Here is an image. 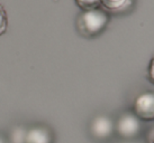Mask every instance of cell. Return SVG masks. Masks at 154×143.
Segmentation results:
<instances>
[{"label": "cell", "mask_w": 154, "mask_h": 143, "mask_svg": "<svg viewBox=\"0 0 154 143\" xmlns=\"http://www.w3.org/2000/svg\"><path fill=\"white\" fill-rule=\"evenodd\" d=\"M109 20V13L101 7L90 10H82L77 17L75 28L82 37L94 38L105 31Z\"/></svg>", "instance_id": "obj_1"}, {"label": "cell", "mask_w": 154, "mask_h": 143, "mask_svg": "<svg viewBox=\"0 0 154 143\" xmlns=\"http://www.w3.org/2000/svg\"><path fill=\"white\" fill-rule=\"evenodd\" d=\"M143 131V122L132 111L123 112L115 121V133L124 141L137 140Z\"/></svg>", "instance_id": "obj_2"}, {"label": "cell", "mask_w": 154, "mask_h": 143, "mask_svg": "<svg viewBox=\"0 0 154 143\" xmlns=\"http://www.w3.org/2000/svg\"><path fill=\"white\" fill-rule=\"evenodd\" d=\"M132 112L142 122L154 121V91L145 89L134 98Z\"/></svg>", "instance_id": "obj_3"}, {"label": "cell", "mask_w": 154, "mask_h": 143, "mask_svg": "<svg viewBox=\"0 0 154 143\" xmlns=\"http://www.w3.org/2000/svg\"><path fill=\"white\" fill-rule=\"evenodd\" d=\"M90 135L96 141L105 142L110 140L115 133V121L107 114H100L92 118L89 125Z\"/></svg>", "instance_id": "obj_4"}, {"label": "cell", "mask_w": 154, "mask_h": 143, "mask_svg": "<svg viewBox=\"0 0 154 143\" xmlns=\"http://www.w3.org/2000/svg\"><path fill=\"white\" fill-rule=\"evenodd\" d=\"M25 143H54L53 131L46 125H34L26 130Z\"/></svg>", "instance_id": "obj_5"}, {"label": "cell", "mask_w": 154, "mask_h": 143, "mask_svg": "<svg viewBox=\"0 0 154 143\" xmlns=\"http://www.w3.org/2000/svg\"><path fill=\"white\" fill-rule=\"evenodd\" d=\"M134 6V0H101V7L107 13H125Z\"/></svg>", "instance_id": "obj_6"}, {"label": "cell", "mask_w": 154, "mask_h": 143, "mask_svg": "<svg viewBox=\"0 0 154 143\" xmlns=\"http://www.w3.org/2000/svg\"><path fill=\"white\" fill-rule=\"evenodd\" d=\"M81 10H90L101 7V0H74Z\"/></svg>", "instance_id": "obj_7"}, {"label": "cell", "mask_w": 154, "mask_h": 143, "mask_svg": "<svg viewBox=\"0 0 154 143\" xmlns=\"http://www.w3.org/2000/svg\"><path fill=\"white\" fill-rule=\"evenodd\" d=\"M26 130L23 127H16L11 134V143H25Z\"/></svg>", "instance_id": "obj_8"}, {"label": "cell", "mask_w": 154, "mask_h": 143, "mask_svg": "<svg viewBox=\"0 0 154 143\" xmlns=\"http://www.w3.org/2000/svg\"><path fill=\"white\" fill-rule=\"evenodd\" d=\"M8 27V18L2 6H0V36L4 35Z\"/></svg>", "instance_id": "obj_9"}, {"label": "cell", "mask_w": 154, "mask_h": 143, "mask_svg": "<svg viewBox=\"0 0 154 143\" xmlns=\"http://www.w3.org/2000/svg\"><path fill=\"white\" fill-rule=\"evenodd\" d=\"M147 80L151 84L154 85V56L151 58L147 66Z\"/></svg>", "instance_id": "obj_10"}, {"label": "cell", "mask_w": 154, "mask_h": 143, "mask_svg": "<svg viewBox=\"0 0 154 143\" xmlns=\"http://www.w3.org/2000/svg\"><path fill=\"white\" fill-rule=\"evenodd\" d=\"M120 143H143V142H140V141H137V140H129V141H123V142Z\"/></svg>", "instance_id": "obj_11"}, {"label": "cell", "mask_w": 154, "mask_h": 143, "mask_svg": "<svg viewBox=\"0 0 154 143\" xmlns=\"http://www.w3.org/2000/svg\"><path fill=\"white\" fill-rule=\"evenodd\" d=\"M0 143H7L6 142V140H5L2 136H0Z\"/></svg>", "instance_id": "obj_12"}, {"label": "cell", "mask_w": 154, "mask_h": 143, "mask_svg": "<svg viewBox=\"0 0 154 143\" xmlns=\"http://www.w3.org/2000/svg\"><path fill=\"white\" fill-rule=\"evenodd\" d=\"M151 143H154V133L152 135V139H151Z\"/></svg>", "instance_id": "obj_13"}]
</instances>
